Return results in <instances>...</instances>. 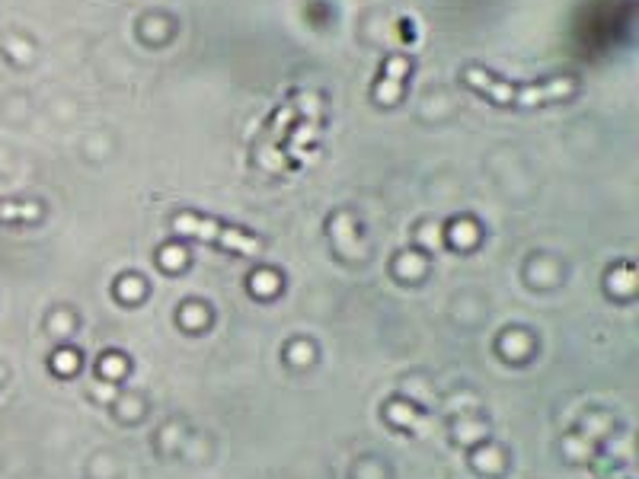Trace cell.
Returning <instances> with one entry per match:
<instances>
[{
	"label": "cell",
	"instance_id": "cell-1",
	"mask_svg": "<svg viewBox=\"0 0 639 479\" xmlns=\"http://www.w3.org/2000/svg\"><path fill=\"white\" fill-rule=\"evenodd\" d=\"M467 77H470V84H480V90L493 93L496 99H518V103H537V99H550V96H560V93L569 90V84H550V87H537V90L524 93V90H505L502 84H496L493 77H486L480 71H470Z\"/></svg>",
	"mask_w": 639,
	"mask_h": 479
}]
</instances>
